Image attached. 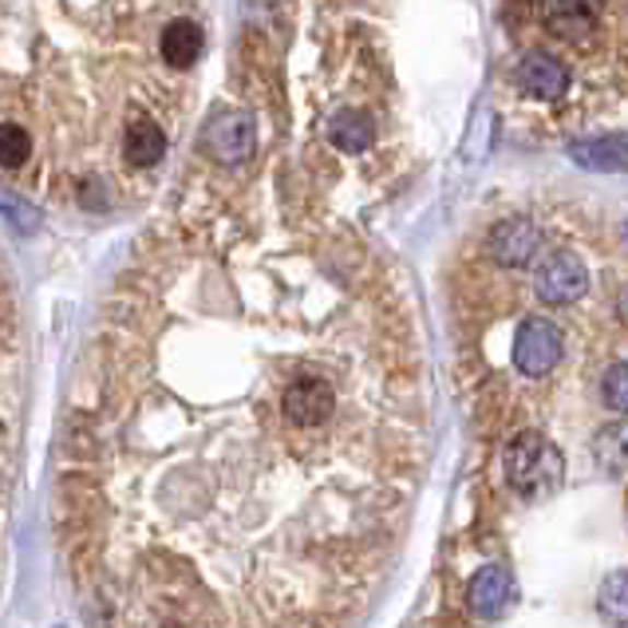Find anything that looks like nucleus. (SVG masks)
I'll return each instance as SVG.
<instances>
[{
	"instance_id": "f257e3e1",
	"label": "nucleus",
	"mask_w": 628,
	"mask_h": 628,
	"mask_svg": "<svg viewBox=\"0 0 628 628\" xmlns=\"http://www.w3.org/2000/svg\"><path fill=\"white\" fill-rule=\"evenodd\" d=\"M419 466L399 281L277 174L206 178L115 269L60 530L95 628H348Z\"/></svg>"
},
{
	"instance_id": "f03ea898",
	"label": "nucleus",
	"mask_w": 628,
	"mask_h": 628,
	"mask_svg": "<svg viewBox=\"0 0 628 628\" xmlns=\"http://www.w3.org/2000/svg\"><path fill=\"white\" fill-rule=\"evenodd\" d=\"M206 51L202 0H0V183L88 213L151 202Z\"/></svg>"
},
{
	"instance_id": "7ed1b4c3",
	"label": "nucleus",
	"mask_w": 628,
	"mask_h": 628,
	"mask_svg": "<svg viewBox=\"0 0 628 628\" xmlns=\"http://www.w3.org/2000/svg\"><path fill=\"white\" fill-rule=\"evenodd\" d=\"M24 404H28V352H24L21 296H16L9 257L0 249V581L9 558V517L16 470H21Z\"/></svg>"
},
{
	"instance_id": "20e7f679",
	"label": "nucleus",
	"mask_w": 628,
	"mask_h": 628,
	"mask_svg": "<svg viewBox=\"0 0 628 628\" xmlns=\"http://www.w3.org/2000/svg\"><path fill=\"white\" fill-rule=\"evenodd\" d=\"M507 482L522 498H542L549 490H558L561 482L558 446L549 443L546 435H537V431L514 435L507 446Z\"/></svg>"
},
{
	"instance_id": "39448f33",
	"label": "nucleus",
	"mask_w": 628,
	"mask_h": 628,
	"mask_svg": "<svg viewBox=\"0 0 628 628\" xmlns=\"http://www.w3.org/2000/svg\"><path fill=\"white\" fill-rule=\"evenodd\" d=\"M561 348H566L561 328L554 321H546V316H530V321L517 325L514 336V368L522 375H530V380H542V375L558 368Z\"/></svg>"
},
{
	"instance_id": "423d86ee",
	"label": "nucleus",
	"mask_w": 628,
	"mask_h": 628,
	"mask_svg": "<svg viewBox=\"0 0 628 628\" xmlns=\"http://www.w3.org/2000/svg\"><path fill=\"white\" fill-rule=\"evenodd\" d=\"M589 289V274L581 265L578 254H554L534 277V293L542 304H554V309H566V304L581 301Z\"/></svg>"
},
{
	"instance_id": "0eeeda50",
	"label": "nucleus",
	"mask_w": 628,
	"mask_h": 628,
	"mask_svg": "<svg viewBox=\"0 0 628 628\" xmlns=\"http://www.w3.org/2000/svg\"><path fill=\"white\" fill-rule=\"evenodd\" d=\"M514 80L530 100L549 103V100H558V95H566L569 71H566V63H561L558 56H549V51H526L522 63H517Z\"/></svg>"
},
{
	"instance_id": "6e6552de",
	"label": "nucleus",
	"mask_w": 628,
	"mask_h": 628,
	"mask_svg": "<svg viewBox=\"0 0 628 628\" xmlns=\"http://www.w3.org/2000/svg\"><path fill=\"white\" fill-rule=\"evenodd\" d=\"M514 597H517V585H514V578H510L507 566L478 569L470 589H466V605H470V613H475V617H487V620L502 617V613L514 605Z\"/></svg>"
},
{
	"instance_id": "1a4fd4ad",
	"label": "nucleus",
	"mask_w": 628,
	"mask_h": 628,
	"mask_svg": "<svg viewBox=\"0 0 628 628\" xmlns=\"http://www.w3.org/2000/svg\"><path fill=\"white\" fill-rule=\"evenodd\" d=\"M597 16H601L597 0H542V24L566 44L585 40L589 32L597 28Z\"/></svg>"
},
{
	"instance_id": "9d476101",
	"label": "nucleus",
	"mask_w": 628,
	"mask_h": 628,
	"mask_svg": "<svg viewBox=\"0 0 628 628\" xmlns=\"http://www.w3.org/2000/svg\"><path fill=\"white\" fill-rule=\"evenodd\" d=\"M537 245H542V237H537V225L530 218H507L490 230V254L507 269H522V265L534 261Z\"/></svg>"
},
{
	"instance_id": "9b49d317",
	"label": "nucleus",
	"mask_w": 628,
	"mask_h": 628,
	"mask_svg": "<svg viewBox=\"0 0 628 628\" xmlns=\"http://www.w3.org/2000/svg\"><path fill=\"white\" fill-rule=\"evenodd\" d=\"M325 139L328 147L345 154H364L375 142V123L372 115L356 112V107H340V112L325 115Z\"/></svg>"
},
{
	"instance_id": "f8f14e48",
	"label": "nucleus",
	"mask_w": 628,
	"mask_h": 628,
	"mask_svg": "<svg viewBox=\"0 0 628 628\" xmlns=\"http://www.w3.org/2000/svg\"><path fill=\"white\" fill-rule=\"evenodd\" d=\"M569 159L585 171L625 174L628 171V139L625 135H601V139L569 142Z\"/></svg>"
},
{
	"instance_id": "ddd939ff",
	"label": "nucleus",
	"mask_w": 628,
	"mask_h": 628,
	"mask_svg": "<svg viewBox=\"0 0 628 628\" xmlns=\"http://www.w3.org/2000/svg\"><path fill=\"white\" fill-rule=\"evenodd\" d=\"M593 458H597V466L608 478H625L628 475V427L625 423L601 427L597 439H593Z\"/></svg>"
},
{
	"instance_id": "4468645a",
	"label": "nucleus",
	"mask_w": 628,
	"mask_h": 628,
	"mask_svg": "<svg viewBox=\"0 0 628 628\" xmlns=\"http://www.w3.org/2000/svg\"><path fill=\"white\" fill-rule=\"evenodd\" d=\"M597 613L608 625H628V569H617V573H608L601 581Z\"/></svg>"
},
{
	"instance_id": "2eb2a0df",
	"label": "nucleus",
	"mask_w": 628,
	"mask_h": 628,
	"mask_svg": "<svg viewBox=\"0 0 628 628\" xmlns=\"http://www.w3.org/2000/svg\"><path fill=\"white\" fill-rule=\"evenodd\" d=\"M601 392H605V404L613 407V411H620V416H628V360L625 364H613L605 372V384H601Z\"/></svg>"
},
{
	"instance_id": "dca6fc26",
	"label": "nucleus",
	"mask_w": 628,
	"mask_h": 628,
	"mask_svg": "<svg viewBox=\"0 0 628 628\" xmlns=\"http://www.w3.org/2000/svg\"><path fill=\"white\" fill-rule=\"evenodd\" d=\"M620 316H625V321H628V289H625V293H620Z\"/></svg>"
}]
</instances>
